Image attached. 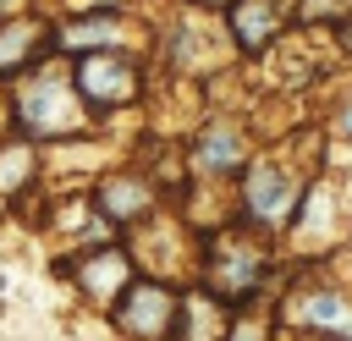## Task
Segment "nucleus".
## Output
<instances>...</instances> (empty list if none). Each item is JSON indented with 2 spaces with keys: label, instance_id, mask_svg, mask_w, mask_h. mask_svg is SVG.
Listing matches in <instances>:
<instances>
[{
  "label": "nucleus",
  "instance_id": "3",
  "mask_svg": "<svg viewBox=\"0 0 352 341\" xmlns=\"http://www.w3.org/2000/svg\"><path fill=\"white\" fill-rule=\"evenodd\" d=\"M72 82L94 110H116V104L138 99V66L126 55H110V50H88V60H77Z\"/></svg>",
  "mask_w": 352,
  "mask_h": 341
},
{
  "label": "nucleus",
  "instance_id": "6",
  "mask_svg": "<svg viewBox=\"0 0 352 341\" xmlns=\"http://www.w3.org/2000/svg\"><path fill=\"white\" fill-rule=\"evenodd\" d=\"M192 165H198V170H231V165H242V132L209 126V132L198 138V148H192Z\"/></svg>",
  "mask_w": 352,
  "mask_h": 341
},
{
  "label": "nucleus",
  "instance_id": "1",
  "mask_svg": "<svg viewBox=\"0 0 352 341\" xmlns=\"http://www.w3.org/2000/svg\"><path fill=\"white\" fill-rule=\"evenodd\" d=\"M16 121H22L33 138H72V132L88 126L82 104L72 99V82H66L60 72H44V77L22 82V94H16Z\"/></svg>",
  "mask_w": 352,
  "mask_h": 341
},
{
  "label": "nucleus",
  "instance_id": "14",
  "mask_svg": "<svg viewBox=\"0 0 352 341\" xmlns=\"http://www.w3.org/2000/svg\"><path fill=\"white\" fill-rule=\"evenodd\" d=\"M204 6H226V0H204Z\"/></svg>",
  "mask_w": 352,
  "mask_h": 341
},
{
  "label": "nucleus",
  "instance_id": "2",
  "mask_svg": "<svg viewBox=\"0 0 352 341\" xmlns=\"http://www.w3.org/2000/svg\"><path fill=\"white\" fill-rule=\"evenodd\" d=\"M116 319H121V330L138 336V341H165V336H176L182 302H176L165 286H154V280H126L121 297H116Z\"/></svg>",
  "mask_w": 352,
  "mask_h": 341
},
{
  "label": "nucleus",
  "instance_id": "11",
  "mask_svg": "<svg viewBox=\"0 0 352 341\" xmlns=\"http://www.w3.org/2000/svg\"><path fill=\"white\" fill-rule=\"evenodd\" d=\"M308 319H319V324H346V314H341L336 297H308Z\"/></svg>",
  "mask_w": 352,
  "mask_h": 341
},
{
  "label": "nucleus",
  "instance_id": "13",
  "mask_svg": "<svg viewBox=\"0 0 352 341\" xmlns=\"http://www.w3.org/2000/svg\"><path fill=\"white\" fill-rule=\"evenodd\" d=\"M341 132H346V138H352V110H346V116H341Z\"/></svg>",
  "mask_w": 352,
  "mask_h": 341
},
{
  "label": "nucleus",
  "instance_id": "10",
  "mask_svg": "<svg viewBox=\"0 0 352 341\" xmlns=\"http://www.w3.org/2000/svg\"><path fill=\"white\" fill-rule=\"evenodd\" d=\"M33 22H6L0 28V72H16L28 55H33Z\"/></svg>",
  "mask_w": 352,
  "mask_h": 341
},
{
  "label": "nucleus",
  "instance_id": "5",
  "mask_svg": "<svg viewBox=\"0 0 352 341\" xmlns=\"http://www.w3.org/2000/svg\"><path fill=\"white\" fill-rule=\"evenodd\" d=\"M148 204H154V192H148V182L143 176H110L104 187H99V214L104 220H143L148 214Z\"/></svg>",
  "mask_w": 352,
  "mask_h": 341
},
{
  "label": "nucleus",
  "instance_id": "7",
  "mask_svg": "<svg viewBox=\"0 0 352 341\" xmlns=\"http://www.w3.org/2000/svg\"><path fill=\"white\" fill-rule=\"evenodd\" d=\"M77 275H82V286H88V292H94L99 302L121 297V286L132 280V270H126V258H121V253H94V258H88V264H82Z\"/></svg>",
  "mask_w": 352,
  "mask_h": 341
},
{
  "label": "nucleus",
  "instance_id": "9",
  "mask_svg": "<svg viewBox=\"0 0 352 341\" xmlns=\"http://www.w3.org/2000/svg\"><path fill=\"white\" fill-rule=\"evenodd\" d=\"M231 28H236V38H242L248 50H258V44L275 33V6H270V0H242L236 16H231Z\"/></svg>",
  "mask_w": 352,
  "mask_h": 341
},
{
  "label": "nucleus",
  "instance_id": "12",
  "mask_svg": "<svg viewBox=\"0 0 352 341\" xmlns=\"http://www.w3.org/2000/svg\"><path fill=\"white\" fill-rule=\"evenodd\" d=\"M22 11V0H0V16H16Z\"/></svg>",
  "mask_w": 352,
  "mask_h": 341
},
{
  "label": "nucleus",
  "instance_id": "4",
  "mask_svg": "<svg viewBox=\"0 0 352 341\" xmlns=\"http://www.w3.org/2000/svg\"><path fill=\"white\" fill-rule=\"evenodd\" d=\"M242 198H248V214H253V220L280 226V220L297 209L302 182H292V176H286V170H275V165H253V170H248V187H242Z\"/></svg>",
  "mask_w": 352,
  "mask_h": 341
},
{
  "label": "nucleus",
  "instance_id": "8",
  "mask_svg": "<svg viewBox=\"0 0 352 341\" xmlns=\"http://www.w3.org/2000/svg\"><path fill=\"white\" fill-rule=\"evenodd\" d=\"M116 44H121V22L110 16H82L60 28V50H116Z\"/></svg>",
  "mask_w": 352,
  "mask_h": 341
}]
</instances>
